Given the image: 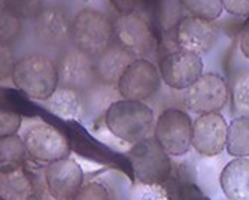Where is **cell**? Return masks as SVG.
Wrapping results in <instances>:
<instances>
[{"label":"cell","mask_w":249,"mask_h":200,"mask_svg":"<svg viewBox=\"0 0 249 200\" xmlns=\"http://www.w3.org/2000/svg\"><path fill=\"white\" fill-rule=\"evenodd\" d=\"M239 48H240V53L243 54V57L249 60V24L242 30V33L239 36Z\"/></svg>","instance_id":"1f68e13d"},{"label":"cell","mask_w":249,"mask_h":200,"mask_svg":"<svg viewBox=\"0 0 249 200\" xmlns=\"http://www.w3.org/2000/svg\"><path fill=\"white\" fill-rule=\"evenodd\" d=\"M215 42L216 29L212 21L188 15L180 18L175 26V43L178 50L201 57L212 50Z\"/></svg>","instance_id":"4fadbf2b"},{"label":"cell","mask_w":249,"mask_h":200,"mask_svg":"<svg viewBox=\"0 0 249 200\" xmlns=\"http://www.w3.org/2000/svg\"><path fill=\"white\" fill-rule=\"evenodd\" d=\"M229 124L219 112L198 115L193 123V148L205 157H215L227 148Z\"/></svg>","instance_id":"5bb4252c"},{"label":"cell","mask_w":249,"mask_h":200,"mask_svg":"<svg viewBox=\"0 0 249 200\" xmlns=\"http://www.w3.org/2000/svg\"><path fill=\"white\" fill-rule=\"evenodd\" d=\"M130 200H170L161 184L138 182L130 190Z\"/></svg>","instance_id":"484cf974"},{"label":"cell","mask_w":249,"mask_h":200,"mask_svg":"<svg viewBox=\"0 0 249 200\" xmlns=\"http://www.w3.org/2000/svg\"><path fill=\"white\" fill-rule=\"evenodd\" d=\"M114 42L136 58L151 57L158 47L149 21L141 14L118 15L114 21Z\"/></svg>","instance_id":"5b68a950"},{"label":"cell","mask_w":249,"mask_h":200,"mask_svg":"<svg viewBox=\"0 0 249 200\" xmlns=\"http://www.w3.org/2000/svg\"><path fill=\"white\" fill-rule=\"evenodd\" d=\"M230 88L218 73H203L193 85L184 90V105L193 112L213 114L227 105Z\"/></svg>","instance_id":"52a82bcc"},{"label":"cell","mask_w":249,"mask_h":200,"mask_svg":"<svg viewBox=\"0 0 249 200\" xmlns=\"http://www.w3.org/2000/svg\"><path fill=\"white\" fill-rule=\"evenodd\" d=\"M134 60L136 57L133 54L114 42L105 53L94 58L99 82L117 88L121 76Z\"/></svg>","instance_id":"2e32d148"},{"label":"cell","mask_w":249,"mask_h":200,"mask_svg":"<svg viewBox=\"0 0 249 200\" xmlns=\"http://www.w3.org/2000/svg\"><path fill=\"white\" fill-rule=\"evenodd\" d=\"M179 2L190 15L208 21L218 19L224 11L222 0H179Z\"/></svg>","instance_id":"603a6c76"},{"label":"cell","mask_w":249,"mask_h":200,"mask_svg":"<svg viewBox=\"0 0 249 200\" xmlns=\"http://www.w3.org/2000/svg\"><path fill=\"white\" fill-rule=\"evenodd\" d=\"M161 81L154 63L148 58H136L121 76L117 90L123 99L145 102L160 90Z\"/></svg>","instance_id":"8fae6325"},{"label":"cell","mask_w":249,"mask_h":200,"mask_svg":"<svg viewBox=\"0 0 249 200\" xmlns=\"http://www.w3.org/2000/svg\"><path fill=\"white\" fill-rule=\"evenodd\" d=\"M105 121L112 135L128 144L149 138L151 130L155 127L154 110L145 102L128 99L110 103Z\"/></svg>","instance_id":"7a4b0ae2"},{"label":"cell","mask_w":249,"mask_h":200,"mask_svg":"<svg viewBox=\"0 0 249 200\" xmlns=\"http://www.w3.org/2000/svg\"><path fill=\"white\" fill-rule=\"evenodd\" d=\"M227 152L233 157H249V117H234L229 126Z\"/></svg>","instance_id":"d6986e66"},{"label":"cell","mask_w":249,"mask_h":200,"mask_svg":"<svg viewBox=\"0 0 249 200\" xmlns=\"http://www.w3.org/2000/svg\"><path fill=\"white\" fill-rule=\"evenodd\" d=\"M2 8L21 19H35L45 6L42 0H2Z\"/></svg>","instance_id":"cb8c5ba5"},{"label":"cell","mask_w":249,"mask_h":200,"mask_svg":"<svg viewBox=\"0 0 249 200\" xmlns=\"http://www.w3.org/2000/svg\"><path fill=\"white\" fill-rule=\"evenodd\" d=\"M230 100L234 117H249V71H242L233 76Z\"/></svg>","instance_id":"44dd1931"},{"label":"cell","mask_w":249,"mask_h":200,"mask_svg":"<svg viewBox=\"0 0 249 200\" xmlns=\"http://www.w3.org/2000/svg\"><path fill=\"white\" fill-rule=\"evenodd\" d=\"M17 60H14L11 47L2 45V78L6 79L9 76H12L14 68H15Z\"/></svg>","instance_id":"4dcf8cb0"},{"label":"cell","mask_w":249,"mask_h":200,"mask_svg":"<svg viewBox=\"0 0 249 200\" xmlns=\"http://www.w3.org/2000/svg\"><path fill=\"white\" fill-rule=\"evenodd\" d=\"M72 200H110L109 191L100 182H87Z\"/></svg>","instance_id":"83f0119b"},{"label":"cell","mask_w":249,"mask_h":200,"mask_svg":"<svg viewBox=\"0 0 249 200\" xmlns=\"http://www.w3.org/2000/svg\"><path fill=\"white\" fill-rule=\"evenodd\" d=\"M112 43L114 23L103 12L85 8L75 15L72 24V47L96 58Z\"/></svg>","instance_id":"3957f363"},{"label":"cell","mask_w":249,"mask_h":200,"mask_svg":"<svg viewBox=\"0 0 249 200\" xmlns=\"http://www.w3.org/2000/svg\"><path fill=\"white\" fill-rule=\"evenodd\" d=\"M193 123L185 110L167 108L155 123L154 138L170 155H184L193 148Z\"/></svg>","instance_id":"8992f818"},{"label":"cell","mask_w":249,"mask_h":200,"mask_svg":"<svg viewBox=\"0 0 249 200\" xmlns=\"http://www.w3.org/2000/svg\"><path fill=\"white\" fill-rule=\"evenodd\" d=\"M222 6L230 15L240 18L249 17V0H222Z\"/></svg>","instance_id":"f546056e"},{"label":"cell","mask_w":249,"mask_h":200,"mask_svg":"<svg viewBox=\"0 0 249 200\" xmlns=\"http://www.w3.org/2000/svg\"><path fill=\"white\" fill-rule=\"evenodd\" d=\"M11 78L19 91L35 100H48L60 85L55 60L42 53L19 57Z\"/></svg>","instance_id":"6da1fadb"},{"label":"cell","mask_w":249,"mask_h":200,"mask_svg":"<svg viewBox=\"0 0 249 200\" xmlns=\"http://www.w3.org/2000/svg\"><path fill=\"white\" fill-rule=\"evenodd\" d=\"M27 149L22 138L12 135L5 136L0 141V160H2V172H12L19 169L26 160Z\"/></svg>","instance_id":"ffe728a7"},{"label":"cell","mask_w":249,"mask_h":200,"mask_svg":"<svg viewBox=\"0 0 249 200\" xmlns=\"http://www.w3.org/2000/svg\"><path fill=\"white\" fill-rule=\"evenodd\" d=\"M45 102H47V106L58 117L81 121L85 115L84 93L75 90V88L58 85L53 96Z\"/></svg>","instance_id":"ac0fdd59"},{"label":"cell","mask_w":249,"mask_h":200,"mask_svg":"<svg viewBox=\"0 0 249 200\" xmlns=\"http://www.w3.org/2000/svg\"><path fill=\"white\" fill-rule=\"evenodd\" d=\"M21 127V115L15 110L2 109L0 114V136H12L17 135V131Z\"/></svg>","instance_id":"f1b7e54d"},{"label":"cell","mask_w":249,"mask_h":200,"mask_svg":"<svg viewBox=\"0 0 249 200\" xmlns=\"http://www.w3.org/2000/svg\"><path fill=\"white\" fill-rule=\"evenodd\" d=\"M30 194L29 178L19 169L2 172V196L5 200H24Z\"/></svg>","instance_id":"7402d4cb"},{"label":"cell","mask_w":249,"mask_h":200,"mask_svg":"<svg viewBox=\"0 0 249 200\" xmlns=\"http://www.w3.org/2000/svg\"><path fill=\"white\" fill-rule=\"evenodd\" d=\"M33 21V36L40 47L63 51L72 43L73 19L63 6H45Z\"/></svg>","instance_id":"ba28073f"},{"label":"cell","mask_w":249,"mask_h":200,"mask_svg":"<svg viewBox=\"0 0 249 200\" xmlns=\"http://www.w3.org/2000/svg\"><path fill=\"white\" fill-rule=\"evenodd\" d=\"M219 184L229 200H249V157L231 160L222 169Z\"/></svg>","instance_id":"e0dca14e"},{"label":"cell","mask_w":249,"mask_h":200,"mask_svg":"<svg viewBox=\"0 0 249 200\" xmlns=\"http://www.w3.org/2000/svg\"><path fill=\"white\" fill-rule=\"evenodd\" d=\"M127 157L138 182L163 184L170 176V154L155 138H146L133 144V148L127 152Z\"/></svg>","instance_id":"277c9868"},{"label":"cell","mask_w":249,"mask_h":200,"mask_svg":"<svg viewBox=\"0 0 249 200\" xmlns=\"http://www.w3.org/2000/svg\"><path fill=\"white\" fill-rule=\"evenodd\" d=\"M55 63L61 87L75 88L81 93H85L99 84L94 58L75 47H67L60 51Z\"/></svg>","instance_id":"9c48e42d"},{"label":"cell","mask_w":249,"mask_h":200,"mask_svg":"<svg viewBox=\"0 0 249 200\" xmlns=\"http://www.w3.org/2000/svg\"><path fill=\"white\" fill-rule=\"evenodd\" d=\"M45 181L55 200H72L84 185V172L78 162L66 157L47 164Z\"/></svg>","instance_id":"9a60e30c"},{"label":"cell","mask_w":249,"mask_h":200,"mask_svg":"<svg viewBox=\"0 0 249 200\" xmlns=\"http://www.w3.org/2000/svg\"><path fill=\"white\" fill-rule=\"evenodd\" d=\"M158 71L167 87L184 91L203 75V60L194 53L178 50L160 60Z\"/></svg>","instance_id":"7c38bea8"},{"label":"cell","mask_w":249,"mask_h":200,"mask_svg":"<svg viewBox=\"0 0 249 200\" xmlns=\"http://www.w3.org/2000/svg\"><path fill=\"white\" fill-rule=\"evenodd\" d=\"M0 27H2V30H0V40H2V45L11 47V43L15 42L19 37L21 32H22L21 18L2 8V19H0Z\"/></svg>","instance_id":"d4e9b609"},{"label":"cell","mask_w":249,"mask_h":200,"mask_svg":"<svg viewBox=\"0 0 249 200\" xmlns=\"http://www.w3.org/2000/svg\"><path fill=\"white\" fill-rule=\"evenodd\" d=\"M155 0H110V5L120 15L141 14L143 15L154 6Z\"/></svg>","instance_id":"4316f807"},{"label":"cell","mask_w":249,"mask_h":200,"mask_svg":"<svg viewBox=\"0 0 249 200\" xmlns=\"http://www.w3.org/2000/svg\"><path fill=\"white\" fill-rule=\"evenodd\" d=\"M22 141L26 144L29 157L39 163H53L69 155V144L63 133L50 124H35L29 127Z\"/></svg>","instance_id":"30bf717a"}]
</instances>
